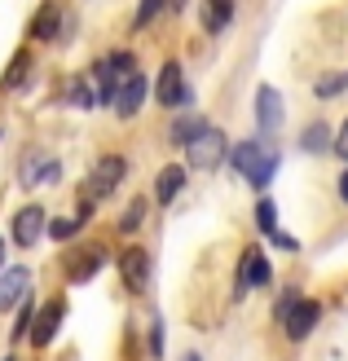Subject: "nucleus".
<instances>
[{
    "label": "nucleus",
    "mask_w": 348,
    "mask_h": 361,
    "mask_svg": "<svg viewBox=\"0 0 348 361\" xmlns=\"http://www.w3.org/2000/svg\"><path fill=\"white\" fill-rule=\"evenodd\" d=\"M229 168L243 176L256 194H265V190L273 185V176H278V168H282V146H278V137L256 128L251 137H243V141L229 150Z\"/></svg>",
    "instance_id": "1"
},
{
    "label": "nucleus",
    "mask_w": 348,
    "mask_h": 361,
    "mask_svg": "<svg viewBox=\"0 0 348 361\" xmlns=\"http://www.w3.org/2000/svg\"><path fill=\"white\" fill-rule=\"evenodd\" d=\"M128 154H102L93 168H88V176L80 180V198H88V203H106V198H115V190L128 180Z\"/></svg>",
    "instance_id": "2"
},
{
    "label": "nucleus",
    "mask_w": 348,
    "mask_h": 361,
    "mask_svg": "<svg viewBox=\"0 0 348 361\" xmlns=\"http://www.w3.org/2000/svg\"><path fill=\"white\" fill-rule=\"evenodd\" d=\"M66 31H76V18L62 0H40L27 18V44H62Z\"/></svg>",
    "instance_id": "3"
},
{
    "label": "nucleus",
    "mask_w": 348,
    "mask_h": 361,
    "mask_svg": "<svg viewBox=\"0 0 348 361\" xmlns=\"http://www.w3.org/2000/svg\"><path fill=\"white\" fill-rule=\"evenodd\" d=\"M155 106L159 111H194V88L186 80V66H181V58H168L159 66V75H155Z\"/></svg>",
    "instance_id": "4"
},
{
    "label": "nucleus",
    "mask_w": 348,
    "mask_h": 361,
    "mask_svg": "<svg viewBox=\"0 0 348 361\" xmlns=\"http://www.w3.org/2000/svg\"><path fill=\"white\" fill-rule=\"evenodd\" d=\"M229 150H234L229 133L221 123H208V128L186 146V164H190V172H216L221 164H229Z\"/></svg>",
    "instance_id": "5"
},
{
    "label": "nucleus",
    "mask_w": 348,
    "mask_h": 361,
    "mask_svg": "<svg viewBox=\"0 0 348 361\" xmlns=\"http://www.w3.org/2000/svg\"><path fill=\"white\" fill-rule=\"evenodd\" d=\"M273 282V264L260 247H247L243 256H238V269H234V300H243L247 291H265V286Z\"/></svg>",
    "instance_id": "6"
},
{
    "label": "nucleus",
    "mask_w": 348,
    "mask_h": 361,
    "mask_svg": "<svg viewBox=\"0 0 348 361\" xmlns=\"http://www.w3.org/2000/svg\"><path fill=\"white\" fill-rule=\"evenodd\" d=\"M44 238H49V207L44 203H23L13 212V221H9V243L31 251L35 243H44Z\"/></svg>",
    "instance_id": "7"
},
{
    "label": "nucleus",
    "mask_w": 348,
    "mask_h": 361,
    "mask_svg": "<svg viewBox=\"0 0 348 361\" xmlns=\"http://www.w3.org/2000/svg\"><path fill=\"white\" fill-rule=\"evenodd\" d=\"M115 269H119V282H124V291H133V295H141L145 286H150V251L145 247H137V243H128L119 256H115Z\"/></svg>",
    "instance_id": "8"
},
{
    "label": "nucleus",
    "mask_w": 348,
    "mask_h": 361,
    "mask_svg": "<svg viewBox=\"0 0 348 361\" xmlns=\"http://www.w3.org/2000/svg\"><path fill=\"white\" fill-rule=\"evenodd\" d=\"M102 269H106V247H97V243H80V247H71V251H66L62 274H66V282L84 286V282H93Z\"/></svg>",
    "instance_id": "9"
},
{
    "label": "nucleus",
    "mask_w": 348,
    "mask_h": 361,
    "mask_svg": "<svg viewBox=\"0 0 348 361\" xmlns=\"http://www.w3.org/2000/svg\"><path fill=\"white\" fill-rule=\"evenodd\" d=\"M62 317H66V295H49L40 309H35V322H31V348H49L62 331Z\"/></svg>",
    "instance_id": "10"
},
{
    "label": "nucleus",
    "mask_w": 348,
    "mask_h": 361,
    "mask_svg": "<svg viewBox=\"0 0 348 361\" xmlns=\"http://www.w3.org/2000/svg\"><path fill=\"white\" fill-rule=\"evenodd\" d=\"M251 111H256V128H260V133H278L282 119H287V97L273 84H260V88H256Z\"/></svg>",
    "instance_id": "11"
},
{
    "label": "nucleus",
    "mask_w": 348,
    "mask_h": 361,
    "mask_svg": "<svg viewBox=\"0 0 348 361\" xmlns=\"http://www.w3.org/2000/svg\"><path fill=\"white\" fill-rule=\"evenodd\" d=\"M150 97H155V84H150V75H145V71H137V75L119 88V97H115V119L133 123V119L141 115V106L150 102Z\"/></svg>",
    "instance_id": "12"
},
{
    "label": "nucleus",
    "mask_w": 348,
    "mask_h": 361,
    "mask_svg": "<svg viewBox=\"0 0 348 361\" xmlns=\"http://www.w3.org/2000/svg\"><path fill=\"white\" fill-rule=\"evenodd\" d=\"M322 313H326V309H322V300H304V295H300V304H296V309L287 313V322H282V331H287L291 344H304V339L318 331Z\"/></svg>",
    "instance_id": "13"
},
{
    "label": "nucleus",
    "mask_w": 348,
    "mask_h": 361,
    "mask_svg": "<svg viewBox=\"0 0 348 361\" xmlns=\"http://www.w3.org/2000/svg\"><path fill=\"white\" fill-rule=\"evenodd\" d=\"M190 185V164H163L155 172V203L159 207H172Z\"/></svg>",
    "instance_id": "14"
},
{
    "label": "nucleus",
    "mask_w": 348,
    "mask_h": 361,
    "mask_svg": "<svg viewBox=\"0 0 348 361\" xmlns=\"http://www.w3.org/2000/svg\"><path fill=\"white\" fill-rule=\"evenodd\" d=\"M234 18H238V0H198V27L212 40L234 27Z\"/></svg>",
    "instance_id": "15"
},
{
    "label": "nucleus",
    "mask_w": 348,
    "mask_h": 361,
    "mask_svg": "<svg viewBox=\"0 0 348 361\" xmlns=\"http://www.w3.org/2000/svg\"><path fill=\"white\" fill-rule=\"evenodd\" d=\"M27 295H31V269L27 264H5L0 269V313L18 309Z\"/></svg>",
    "instance_id": "16"
},
{
    "label": "nucleus",
    "mask_w": 348,
    "mask_h": 361,
    "mask_svg": "<svg viewBox=\"0 0 348 361\" xmlns=\"http://www.w3.org/2000/svg\"><path fill=\"white\" fill-rule=\"evenodd\" d=\"M300 150L304 154H335V128L326 119H308L304 123V133H300Z\"/></svg>",
    "instance_id": "17"
},
{
    "label": "nucleus",
    "mask_w": 348,
    "mask_h": 361,
    "mask_svg": "<svg viewBox=\"0 0 348 361\" xmlns=\"http://www.w3.org/2000/svg\"><path fill=\"white\" fill-rule=\"evenodd\" d=\"M203 128H208V119L198 115V111H176V115H172V123H168V146L186 150V146H190V141L203 133Z\"/></svg>",
    "instance_id": "18"
},
{
    "label": "nucleus",
    "mask_w": 348,
    "mask_h": 361,
    "mask_svg": "<svg viewBox=\"0 0 348 361\" xmlns=\"http://www.w3.org/2000/svg\"><path fill=\"white\" fill-rule=\"evenodd\" d=\"M31 66H35V53H31V44L13 49V58H9V66H5V75H0V88H5V93H18V88L27 84Z\"/></svg>",
    "instance_id": "19"
},
{
    "label": "nucleus",
    "mask_w": 348,
    "mask_h": 361,
    "mask_svg": "<svg viewBox=\"0 0 348 361\" xmlns=\"http://www.w3.org/2000/svg\"><path fill=\"white\" fill-rule=\"evenodd\" d=\"M62 97H66L71 111H97V84H93V75H88V71L71 75V84H66Z\"/></svg>",
    "instance_id": "20"
},
{
    "label": "nucleus",
    "mask_w": 348,
    "mask_h": 361,
    "mask_svg": "<svg viewBox=\"0 0 348 361\" xmlns=\"http://www.w3.org/2000/svg\"><path fill=\"white\" fill-rule=\"evenodd\" d=\"M145 221H150V198L137 194V198H128V203H124L115 229L124 233V238H133V233H141V229H145Z\"/></svg>",
    "instance_id": "21"
},
{
    "label": "nucleus",
    "mask_w": 348,
    "mask_h": 361,
    "mask_svg": "<svg viewBox=\"0 0 348 361\" xmlns=\"http://www.w3.org/2000/svg\"><path fill=\"white\" fill-rule=\"evenodd\" d=\"M163 13H168V0H137V5H133V18H128V35L150 31Z\"/></svg>",
    "instance_id": "22"
},
{
    "label": "nucleus",
    "mask_w": 348,
    "mask_h": 361,
    "mask_svg": "<svg viewBox=\"0 0 348 361\" xmlns=\"http://www.w3.org/2000/svg\"><path fill=\"white\" fill-rule=\"evenodd\" d=\"M348 93V71H322V75L313 80V97L318 102H335Z\"/></svg>",
    "instance_id": "23"
},
{
    "label": "nucleus",
    "mask_w": 348,
    "mask_h": 361,
    "mask_svg": "<svg viewBox=\"0 0 348 361\" xmlns=\"http://www.w3.org/2000/svg\"><path fill=\"white\" fill-rule=\"evenodd\" d=\"M84 221L80 216H49V243H76Z\"/></svg>",
    "instance_id": "24"
},
{
    "label": "nucleus",
    "mask_w": 348,
    "mask_h": 361,
    "mask_svg": "<svg viewBox=\"0 0 348 361\" xmlns=\"http://www.w3.org/2000/svg\"><path fill=\"white\" fill-rule=\"evenodd\" d=\"M256 229H260L265 238H269L273 229H282V225H278V203H273V198H265V194H260V203H256Z\"/></svg>",
    "instance_id": "25"
},
{
    "label": "nucleus",
    "mask_w": 348,
    "mask_h": 361,
    "mask_svg": "<svg viewBox=\"0 0 348 361\" xmlns=\"http://www.w3.org/2000/svg\"><path fill=\"white\" fill-rule=\"evenodd\" d=\"M44 172H49V159H44V154H27V159H23V185H27V190L40 185Z\"/></svg>",
    "instance_id": "26"
},
{
    "label": "nucleus",
    "mask_w": 348,
    "mask_h": 361,
    "mask_svg": "<svg viewBox=\"0 0 348 361\" xmlns=\"http://www.w3.org/2000/svg\"><path fill=\"white\" fill-rule=\"evenodd\" d=\"M35 309H40V304H35L31 295L18 304V317H13V339H23V335H31V322H35Z\"/></svg>",
    "instance_id": "27"
},
{
    "label": "nucleus",
    "mask_w": 348,
    "mask_h": 361,
    "mask_svg": "<svg viewBox=\"0 0 348 361\" xmlns=\"http://www.w3.org/2000/svg\"><path fill=\"white\" fill-rule=\"evenodd\" d=\"M296 304H300V291H296V286H287V291H282L278 300H273V322L282 326V322H287V313L296 309Z\"/></svg>",
    "instance_id": "28"
},
{
    "label": "nucleus",
    "mask_w": 348,
    "mask_h": 361,
    "mask_svg": "<svg viewBox=\"0 0 348 361\" xmlns=\"http://www.w3.org/2000/svg\"><path fill=\"white\" fill-rule=\"evenodd\" d=\"M269 243L278 247V251H287V256H296V251H300V238H296V233H287V229H273Z\"/></svg>",
    "instance_id": "29"
},
{
    "label": "nucleus",
    "mask_w": 348,
    "mask_h": 361,
    "mask_svg": "<svg viewBox=\"0 0 348 361\" xmlns=\"http://www.w3.org/2000/svg\"><path fill=\"white\" fill-rule=\"evenodd\" d=\"M145 353H150L155 361L163 357V317H155V322H150V339H145Z\"/></svg>",
    "instance_id": "30"
},
{
    "label": "nucleus",
    "mask_w": 348,
    "mask_h": 361,
    "mask_svg": "<svg viewBox=\"0 0 348 361\" xmlns=\"http://www.w3.org/2000/svg\"><path fill=\"white\" fill-rule=\"evenodd\" d=\"M335 154H340L344 164H348V119H344L340 128H335Z\"/></svg>",
    "instance_id": "31"
},
{
    "label": "nucleus",
    "mask_w": 348,
    "mask_h": 361,
    "mask_svg": "<svg viewBox=\"0 0 348 361\" xmlns=\"http://www.w3.org/2000/svg\"><path fill=\"white\" fill-rule=\"evenodd\" d=\"M335 194H340V203L348 207V164H344V172H340V180H335Z\"/></svg>",
    "instance_id": "32"
},
{
    "label": "nucleus",
    "mask_w": 348,
    "mask_h": 361,
    "mask_svg": "<svg viewBox=\"0 0 348 361\" xmlns=\"http://www.w3.org/2000/svg\"><path fill=\"white\" fill-rule=\"evenodd\" d=\"M186 9H190V0H168V13H176V18H181Z\"/></svg>",
    "instance_id": "33"
},
{
    "label": "nucleus",
    "mask_w": 348,
    "mask_h": 361,
    "mask_svg": "<svg viewBox=\"0 0 348 361\" xmlns=\"http://www.w3.org/2000/svg\"><path fill=\"white\" fill-rule=\"evenodd\" d=\"M5 256H9V238L0 233V269H5Z\"/></svg>",
    "instance_id": "34"
},
{
    "label": "nucleus",
    "mask_w": 348,
    "mask_h": 361,
    "mask_svg": "<svg viewBox=\"0 0 348 361\" xmlns=\"http://www.w3.org/2000/svg\"><path fill=\"white\" fill-rule=\"evenodd\" d=\"M176 361H203V357H198V353H181Z\"/></svg>",
    "instance_id": "35"
},
{
    "label": "nucleus",
    "mask_w": 348,
    "mask_h": 361,
    "mask_svg": "<svg viewBox=\"0 0 348 361\" xmlns=\"http://www.w3.org/2000/svg\"><path fill=\"white\" fill-rule=\"evenodd\" d=\"M0 137H5V128H0Z\"/></svg>",
    "instance_id": "36"
}]
</instances>
